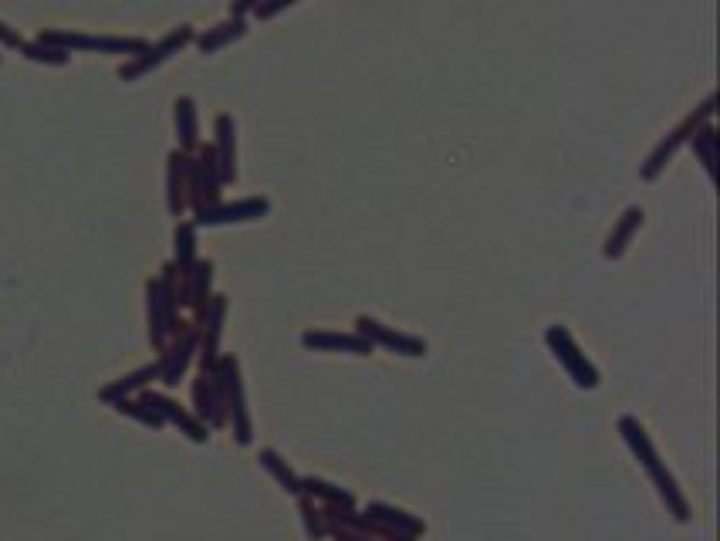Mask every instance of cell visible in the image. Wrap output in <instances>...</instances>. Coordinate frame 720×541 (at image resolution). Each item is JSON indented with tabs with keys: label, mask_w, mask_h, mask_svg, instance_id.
<instances>
[{
	"label": "cell",
	"mask_w": 720,
	"mask_h": 541,
	"mask_svg": "<svg viewBox=\"0 0 720 541\" xmlns=\"http://www.w3.org/2000/svg\"><path fill=\"white\" fill-rule=\"evenodd\" d=\"M146 315H149V342L163 352L166 342L186 325L180 322V271L173 268V261L163 264V271L146 281Z\"/></svg>",
	"instance_id": "6da1fadb"
},
{
	"label": "cell",
	"mask_w": 720,
	"mask_h": 541,
	"mask_svg": "<svg viewBox=\"0 0 720 541\" xmlns=\"http://www.w3.org/2000/svg\"><path fill=\"white\" fill-rule=\"evenodd\" d=\"M38 38L51 48H61L68 55H139L149 41L142 38H126V34H88V31H65V28H51L41 31Z\"/></svg>",
	"instance_id": "7a4b0ae2"
},
{
	"label": "cell",
	"mask_w": 720,
	"mask_h": 541,
	"mask_svg": "<svg viewBox=\"0 0 720 541\" xmlns=\"http://www.w3.org/2000/svg\"><path fill=\"white\" fill-rule=\"evenodd\" d=\"M220 190H224V180H220L213 146L200 143L197 153L186 156V210L200 214V210L220 203Z\"/></svg>",
	"instance_id": "3957f363"
},
{
	"label": "cell",
	"mask_w": 720,
	"mask_h": 541,
	"mask_svg": "<svg viewBox=\"0 0 720 541\" xmlns=\"http://www.w3.org/2000/svg\"><path fill=\"white\" fill-rule=\"evenodd\" d=\"M714 119V95H707L704 102L697 105V109H693L687 119L680 122L677 129H670L666 132V136L660 139V143H656V149L650 156H646V163L639 166V176H643L646 183H653V180H660V173L666 170V166L673 163V156L680 153V146H687L690 143V136H693V129L697 126H704V122H710Z\"/></svg>",
	"instance_id": "277c9868"
},
{
	"label": "cell",
	"mask_w": 720,
	"mask_h": 541,
	"mask_svg": "<svg viewBox=\"0 0 720 541\" xmlns=\"http://www.w3.org/2000/svg\"><path fill=\"white\" fill-rule=\"evenodd\" d=\"M545 345L551 349V356L558 359V366L568 372V379H572L575 386L585 389V393L599 389V383H602L599 369L592 366L589 356H585V352L579 349L575 335L568 332L565 325H548V328H545Z\"/></svg>",
	"instance_id": "5b68a950"
},
{
	"label": "cell",
	"mask_w": 720,
	"mask_h": 541,
	"mask_svg": "<svg viewBox=\"0 0 720 541\" xmlns=\"http://www.w3.org/2000/svg\"><path fill=\"white\" fill-rule=\"evenodd\" d=\"M217 376H220V389H224L227 423L234 427V440L240 447H251L254 427H251V413H247V393H244V379H240V362L234 356H220Z\"/></svg>",
	"instance_id": "8992f818"
},
{
	"label": "cell",
	"mask_w": 720,
	"mask_h": 541,
	"mask_svg": "<svg viewBox=\"0 0 720 541\" xmlns=\"http://www.w3.org/2000/svg\"><path fill=\"white\" fill-rule=\"evenodd\" d=\"M193 38H197V31H193L190 24H180V28H173L166 38H159L156 44H146L139 55H132L126 65L119 68V78L122 82H139V78H146L149 72H156L159 65H166L173 55H180L186 44H193Z\"/></svg>",
	"instance_id": "52a82bcc"
},
{
	"label": "cell",
	"mask_w": 720,
	"mask_h": 541,
	"mask_svg": "<svg viewBox=\"0 0 720 541\" xmlns=\"http://www.w3.org/2000/svg\"><path fill=\"white\" fill-rule=\"evenodd\" d=\"M355 332H359L362 339H369L372 349H389L403 359H423L426 352H430V345H426V339H420V335L399 332V328L382 325L379 318H369V315L355 318Z\"/></svg>",
	"instance_id": "ba28073f"
},
{
	"label": "cell",
	"mask_w": 720,
	"mask_h": 541,
	"mask_svg": "<svg viewBox=\"0 0 720 541\" xmlns=\"http://www.w3.org/2000/svg\"><path fill=\"white\" fill-rule=\"evenodd\" d=\"M197 352H200V332H197V325H193V322H186L180 332H176L173 339L166 342L163 359H159V379H163V386L180 383Z\"/></svg>",
	"instance_id": "9c48e42d"
},
{
	"label": "cell",
	"mask_w": 720,
	"mask_h": 541,
	"mask_svg": "<svg viewBox=\"0 0 720 541\" xmlns=\"http://www.w3.org/2000/svg\"><path fill=\"white\" fill-rule=\"evenodd\" d=\"M193 416H197L207 430L227 427V406H224V389H220L217 366L200 369L197 383H193Z\"/></svg>",
	"instance_id": "30bf717a"
},
{
	"label": "cell",
	"mask_w": 720,
	"mask_h": 541,
	"mask_svg": "<svg viewBox=\"0 0 720 541\" xmlns=\"http://www.w3.org/2000/svg\"><path fill=\"white\" fill-rule=\"evenodd\" d=\"M271 214V200L268 197H247V200H234V203H213V207L193 214V224L197 227H224V224H251V220H261Z\"/></svg>",
	"instance_id": "8fae6325"
},
{
	"label": "cell",
	"mask_w": 720,
	"mask_h": 541,
	"mask_svg": "<svg viewBox=\"0 0 720 541\" xmlns=\"http://www.w3.org/2000/svg\"><path fill=\"white\" fill-rule=\"evenodd\" d=\"M224 318H227V298L213 291L207 308L197 315V332H200V362L203 369H213L220 362V335H224Z\"/></svg>",
	"instance_id": "7c38bea8"
},
{
	"label": "cell",
	"mask_w": 720,
	"mask_h": 541,
	"mask_svg": "<svg viewBox=\"0 0 720 541\" xmlns=\"http://www.w3.org/2000/svg\"><path fill=\"white\" fill-rule=\"evenodd\" d=\"M619 437H622V443L629 447V454L639 460V467H643L646 474H650V481L666 467L663 460H660V450L653 447L650 433H646V427L636 420V416H629V413L619 416Z\"/></svg>",
	"instance_id": "4fadbf2b"
},
{
	"label": "cell",
	"mask_w": 720,
	"mask_h": 541,
	"mask_svg": "<svg viewBox=\"0 0 720 541\" xmlns=\"http://www.w3.org/2000/svg\"><path fill=\"white\" fill-rule=\"evenodd\" d=\"M139 399H142V403H149V406H153V410H156L159 416H163L166 423H176V427H180V430H183L186 437H190L193 443H207V440H210V430L203 427V423H200L193 413H186L180 403H173L170 396L153 393V389H142Z\"/></svg>",
	"instance_id": "5bb4252c"
},
{
	"label": "cell",
	"mask_w": 720,
	"mask_h": 541,
	"mask_svg": "<svg viewBox=\"0 0 720 541\" xmlns=\"http://www.w3.org/2000/svg\"><path fill=\"white\" fill-rule=\"evenodd\" d=\"M213 156H217V170H220V180L234 183L237 180V126L234 119H230L227 112L217 115V122H213Z\"/></svg>",
	"instance_id": "9a60e30c"
},
{
	"label": "cell",
	"mask_w": 720,
	"mask_h": 541,
	"mask_svg": "<svg viewBox=\"0 0 720 541\" xmlns=\"http://www.w3.org/2000/svg\"><path fill=\"white\" fill-rule=\"evenodd\" d=\"M301 345L308 352H342V356H372V342L359 332H305Z\"/></svg>",
	"instance_id": "2e32d148"
},
{
	"label": "cell",
	"mask_w": 720,
	"mask_h": 541,
	"mask_svg": "<svg viewBox=\"0 0 720 541\" xmlns=\"http://www.w3.org/2000/svg\"><path fill=\"white\" fill-rule=\"evenodd\" d=\"M362 514L372 521H379L382 528H389V531H396V535H403V538H413V541H420L426 535V521L423 518H416V514L410 511H403V508H396V504H386V501H372L362 508Z\"/></svg>",
	"instance_id": "e0dca14e"
},
{
	"label": "cell",
	"mask_w": 720,
	"mask_h": 541,
	"mask_svg": "<svg viewBox=\"0 0 720 541\" xmlns=\"http://www.w3.org/2000/svg\"><path fill=\"white\" fill-rule=\"evenodd\" d=\"M213 295V261H197L190 271L180 274V305L193 308V312H203L207 301Z\"/></svg>",
	"instance_id": "ac0fdd59"
},
{
	"label": "cell",
	"mask_w": 720,
	"mask_h": 541,
	"mask_svg": "<svg viewBox=\"0 0 720 541\" xmlns=\"http://www.w3.org/2000/svg\"><path fill=\"white\" fill-rule=\"evenodd\" d=\"M643 220H646V214H643V207H636V203L622 210V217L616 220V227H612L609 237H606L602 257H606V261H619V257L629 251V244H633L636 230L643 227Z\"/></svg>",
	"instance_id": "d6986e66"
},
{
	"label": "cell",
	"mask_w": 720,
	"mask_h": 541,
	"mask_svg": "<svg viewBox=\"0 0 720 541\" xmlns=\"http://www.w3.org/2000/svg\"><path fill=\"white\" fill-rule=\"evenodd\" d=\"M173 126H176V149L180 153H197L200 146V119H197V102L190 95H180L173 102Z\"/></svg>",
	"instance_id": "ffe728a7"
},
{
	"label": "cell",
	"mask_w": 720,
	"mask_h": 541,
	"mask_svg": "<svg viewBox=\"0 0 720 541\" xmlns=\"http://www.w3.org/2000/svg\"><path fill=\"white\" fill-rule=\"evenodd\" d=\"M244 34H247V17H227V21L213 24V28L197 34V38H193V44H197L200 55H217V51H224L227 44L240 41Z\"/></svg>",
	"instance_id": "44dd1931"
},
{
	"label": "cell",
	"mask_w": 720,
	"mask_h": 541,
	"mask_svg": "<svg viewBox=\"0 0 720 541\" xmlns=\"http://www.w3.org/2000/svg\"><path fill=\"white\" fill-rule=\"evenodd\" d=\"M186 156L190 153H180V149L166 156V210L173 217L186 214Z\"/></svg>",
	"instance_id": "7402d4cb"
},
{
	"label": "cell",
	"mask_w": 720,
	"mask_h": 541,
	"mask_svg": "<svg viewBox=\"0 0 720 541\" xmlns=\"http://www.w3.org/2000/svg\"><path fill=\"white\" fill-rule=\"evenodd\" d=\"M653 487H656V494H660V501L666 504V511L673 514V521L677 525H687V521L693 518V511H690V501H687V494L680 491V484H677V477L670 474V470H660V474L653 477Z\"/></svg>",
	"instance_id": "603a6c76"
},
{
	"label": "cell",
	"mask_w": 720,
	"mask_h": 541,
	"mask_svg": "<svg viewBox=\"0 0 720 541\" xmlns=\"http://www.w3.org/2000/svg\"><path fill=\"white\" fill-rule=\"evenodd\" d=\"M153 379H159V362H153V366H142V369L129 372V376H122V379H115V383H109L102 389L99 399L112 406V403H119V399H126L132 393H142V389L153 383Z\"/></svg>",
	"instance_id": "cb8c5ba5"
},
{
	"label": "cell",
	"mask_w": 720,
	"mask_h": 541,
	"mask_svg": "<svg viewBox=\"0 0 720 541\" xmlns=\"http://www.w3.org/2000/svg\"><path fill=\"white\" fill-rule=\"evenodd\" d=\"M301 494L325 508H355V498L345 487L325 481V477H301Z\"/></svg>",
	"instance_id": "d4e9b609"
},
{
	"label": "cell",
	"mask_w": 720,
	"mask_h": 541,
	"mask_svg": "<svg viewBox=\"0 0 720 541\" xmlns=\"http://www.w3.org/2000/svg\"><path fill=\"white\" fill-rule=\"evenodd\" d=\"M197 224L193 220H180L173 230V268L186 274L197 264Z\"/></svg>",
	"instance_id": "484cf974"
},
{
	"label": "cell",
	"mask_w": 720,
	"mask_h": 541,
	"mask_svg": "<svg viewBox=\"0 0 720 541\" xmlns=\"http://www.w3.org/2000/svg\"><path fill=\"white\" fill-rule=\"evenodd\" d=\"M690 149H693V156H697V163L704 166L707 180H714V173H717V129H714V122H704V126L693 129Z\"/></svg>",
	"instance_id": "4316f807"
},
{
	"label": "cell",
	"mask_w": 720,
	"mask_h": 541,
	"mask_svg": "<svg viewBox=\"0 0 720 541\" xmlns=\"http://www.w3.org/2000/svg\"><path fill=\"white\" fill-rule=\"evenodd\" d=\"M257 460H261V467L268 470L274 481H278V487H281L284 494H295V498H298V494H301V477L288 467V460H284L278 450L264 447L261 454H257Z\"/></svg>",
	"instance_id": "83f0119b"
},
{
	"label": "cell",
	"mask_w": 720,
	"mask_h": 541,
	"mask_svg": "<svg viewBox=\"0 0 720 541\" xmlns=\"http://www.w3.org/2000/svg\"><path fill=\"white\" fill-rule=\"evenodd\" d=\"M21 55L34 61V65H51V68H65L71 55L68 51H61V48H51V44H44L41 38H34V41H24V48H21Z\"/></svg>",
	"instance_id": "f1b7e54d"
},
{
	"label": "cell",
	"mask_w": 720,
	"mask_h": 541,
	"mask_svg": "<svg viewBox=\"0 0 720 541\" xmlns=\"http://www.w3.org/2000/svg\"><path fill=\"white\" fill-rule=\"evenodd\" d=\"M112 406H115V410H119L122 416H132V420L142 423V427H153V430H163V427H166L163 416H159L149 403H142V399L126 396V399H119V403H112Z\"/></svg>",
	"instance_id": "f546056e"
},
{
	"label": "cell",
	"mask_w": 720,
	"mask_h": 541,
	"mask_svg": "<svg viewBox=\"0 0 720 541\" xmlns=\"http://www.w3.org/2000/svg\"><path fill=\"white\" fill-rule=\"evenodd\" d=\"M298 514L301 521H305V535L311 541H322L328 535V525H325V514H322V504H315L305 494H298Z\"/></svg>",
	"instance_id": "4dcf8cb0"
},
{
	"label": "cell",
	"mask_w": 720,
	"mask_h": 541,
	"mask_svg": "<svg viewBox=\"0 0 720 541\" xmlns=\"http://www.w3.org/2000/svg\"><path fill=\"white\" fill-rule=\"evenodd\" d=\"M298 0H264L261 7H254V17L257 21H271V17H278L281 11H288V7H295Z\"/></svg>",
	"instance_id": "1f68e13d"
},
{
	"label": "cell",
	"mask_w": 720,
	"mask_h": 541,
	"mask_svg": "<svg viewBox=\"0 0 720 541\" xmlns=\"http://www.w3.org/2000/svg\"><path fill=\"white\" fill-rule=\"evenodd\" d=\"M0 48H11V51H21V48H24L21 31L11 28L7 21H0Z\"/></svg>",
	"instance_id": "d6a6232c"
},
{
	"label": "cell",
	"mask_w": 720,
	"mask_h": 541,
	"mask_svg": "<svg viewBox=\"0 0 720 541\" xmlns=\"http://www.w3.org/2000/svg\"><path fill=\"white\" fill-rule=\"evenodd\" d=\"M264 0H230V17H247L254 14V7H261Z\"/></svg>",
	"instance_id": "836d02e7"
}]
</instances>
